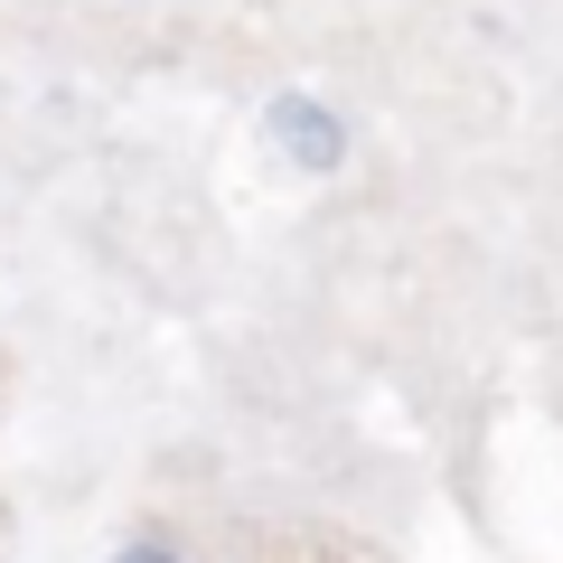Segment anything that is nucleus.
<instances>
[{"instance_id":"nucleus-1","label":"nucleus","mask_w":563,"mask_h":563,"mask_svg":"<svg viewBox=\"0 0 563 563\" xmlns=\"http://www.w3.org/2000/svg\"><path fill=\"white\" fill-rule=\"evenodd\" d=\"M273 141L310 169V179H329V169L347 161V132L329 122V103H310V95H282V103H273Z\"/></svg>"},{"instance_id":"nucleus-2","label":"nucleus","mask_w":563,"mask_h":563,"mask_svg":"<svg viewBox=\"0 0 563 563\" xmlns=\"http://www.w3.org/2000/svg\"><path fill=\"white\" fill-rule=\"evenodd\" d=\"M113 563H179V554H161V544H132V554H113Z\"/></svg>"}]
</instances>
